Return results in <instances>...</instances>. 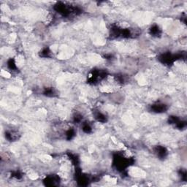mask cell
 I'll use <instances>...</instances> for the list:
<instances>
[{"label":"cell","instance_id":"cell-7","mask_svg":"<svg viewBox=\"0 0 187 187\" xmlns=\"http://www.w3.org/2000/svg\"><path fill=\"white\" fill-rule=\"evenodd\" d=\"M150 33L151 35L155 36V37H158L161 34V29L159 27V26L154 25L152 26L151 28L150 29Z\"/></svg>","mask_w":187,"mask_h":187},{"label":"cell","instance_id":"cell-5","mask_svg":"<svg viewBox=\"0 0 187 187\" xmlns=\"http://www.w3.org/2000/svg\"><path fill=\"white\" fill-rule=\"evenodd\" d=\"M155 153L159 158H164L167 154V151L163 146H157L155 148Z\"/></svg>","mask_w":187,"mask_h":187},{"label":"cell","instance_id":"cell-10","mask_svg":"<svg viewBox=\"0 0 187 187\" xmlns=\"http://www.w3.org/2000/svg\"><path fill=\"white\" fill-rule=\"evenodd\" d=\"M8 66L11 70H16L17 68L16 65H15V62L14 59H10L9 61L8 62Z\"/></svg>","mask_w":187,"mask_h":187},{"label":"cell","instance_id":"cell-1","mask_svg":"<svg viewBox=\"0 0 187 187\" xmlns=\"http://www.w3.org/2000/svg\"><path fill=\"white\" fill-rule=\"evenodd\" d=\"M132 159L126 157L122 154H117L116 157L113 158V164L118 169V170L124 171L129 167L132 162H131Z\"/></svg>","mask_w":187,"mask_h":187},{"label":"cell","instance_id":"cell-4","mask_svg":"<svg viewBox=\"0 0 187 187\" xmlns=\"http://www.w3.org/2000/svg\"><path fill=\"white\" fill-rule=\"evenodd\" d=\"M167 106H166V105L162 103H156L151 106L152 111L158 113L165 112V110H167Z\"/></svg>","mask_w":187,"mask_h":187},{"label":"cell","instance_id":"cell-8","mask_svg":"<svg viewBox=\"0 0 187 187\" xmlns=\"http://www.w3.org/2000/svg\"><path fill=\"white\" fill-rule=\"evenodd\" d=\"M94 116H95V119H96L98 121V122L104 123L107 121V118H106V116H105V114L103 113L100 112V111H97V112L95 113Z\"/></svg>","mask_w":187,"mask_h":187},{"label":"cell","instance_id":"cell-2","mask_svg":"<svg viewBox=\"0 0 187 187\" xmlns=\"http://www.w3.org/2000/svg\"><path fill=\"white\" fill-rule=\"evenodd\" d=\"M159 60L162 63L164 64V65H170L171 64H173V62L176 60V57L173 56V55H171L170 53H164L163 54L159 56Z\"/></svg>","mask_w":187,"mask_h":187},{"label":"cell","instance_id":"cell-9","mask_svg":"<svg viewBox=\"0 0 187 187\" xmlns=\"http://www.w3.org/2000/svg\"><path fill=\"white\" fill-rule=\"evenodd\" d=\"M51 51H50L49 48H44V49H43V51H41V53H40V56L42 57H49L50 56H51Z\"/></svg>","mask_w":187,"mask_h":187},{"label":"cell","instance_id":"cell-6","mask_svg":"<svg viewBox=\"0 0 187 187\" xmlns=\"http://www.w3.org/2000/svg\"><path fill=\"white\" fill-rule=\"evenodd\" d=\"M18 137H19L18 133L15 131L7 132L5 133V138H6L8 140H10V141H15V140H17L18 139Z\"/></svg>","mask_w":187,"mask_h":187},{"label":"cell","instance_id":"cell-3","mask_svg":"<svg viewBox=\"0 0 187 187\" xmlns=\"http://www.w3.org/2000/svg\"><path fill=\"white\" fill-rule=\"evenodd\" d=\"M60 178L56 175H52V176H48L45 179L44 182L46 186H56L59 183Z\"/></svg>","mask_w":187,"mask_h":187},{"label":"cell","instance_id":"cell-11","mask_svg":"<svg viewBox=\"0 0 187 187\" xmlns=\"http://www.w3.org/2000/svg\"><path fill=\"white\" fill-rule=\"evenodd\" d=\"M83 130L86 133H90L92 130V128H91V126L89 124H84L83 125Z\"/></svg>","mask_w":187,"mask_h":187}]
</instances>
